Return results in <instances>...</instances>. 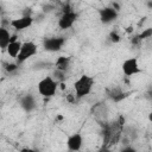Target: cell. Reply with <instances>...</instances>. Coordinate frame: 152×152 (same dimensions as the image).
<instances>
[{
  "instance_id": "8",
  "label": "cell",
  "mask_w": 152,
  "mask_h": 152,
  "mask_svg": "<svg viewBox=\"0 0 152 152\" xmlns=\"http://www.w3.org/2000/svg\"><path fill=\"white\" fill-rule=\"evenodd\" d=\"M65 145H66V148L69 150V152L81 151V148L83 146V135L80 132H75V133L68 135V138L65 140Z\"/></svg>"
},
{
  "instance_id": "10",
  "label": "cell",
  "mask_w": 152,
  "mask_h": 152,
  "mask_svg": "<svg viewBox=\"0 0 152 152\" xmlns=\"http://www.w3.org/2000/svg\"><path fill=\"white\" fill-rule=\"evenodd\" d=\"M19 106H20V108H21L24 112L31 113V112H33V110L37 108L36 97H34L32 94H30V93L24 94V95H21L20 99H19Z\"/></svg>"
},
{
  "instance_id": "4",
  "label": "cell",
  "mask_w": 152,
  "mask_h": 152,
  "mask_svg": "<svg viewBox=\"0 0 152 152\" xmlns=\"http://www.w3.org/2000/svg\"><path fill=\"white\" fill-rule=\"evenodd\" d=\"M77 18H78L77 12H75L70 7H66V8L63 10V12H62V14H61V17L57 21V25L61 30H69L74 26Z\"/></svg>"
},
{
  "instance_id": "1",
  "label": "cell",
  "mask_w": 152,
  "mask_h": 152,
  "mask_svg": "<svg viewBox=\"0 0 152 152\" xmlns=\"http://www.w3.org/2000/svg\"><path fill=\"white\" fill-rule=\"evenodd\" d=\"M94 77L87 75V74H83L81 75L75 82H74V94L76 95L77 99H82L87 95L90 94L93 87H94Z\"/></svg>"
},
{
  "instance_id": "16",
  "label": "cell",
  "mask_w": 152,
  "mask_h": 152,
  "mask_svg": "<svg viewBox=\"0 0 152 152\" xmlns=\"http://www.w3.org/2000/svg\"><path fill=\"white\" fill-rule=\"evenodd\" d=\"M52 78L59 84V83H63L64 81H65V78H66V76H65V72H63V71H59V70H56L55 69V71H53V74H52Z\"/></svg>"
},
{
  "instance_id": "3",
  "label": "cell",
  "mask_w": 152,
  "mask_h": 152,
  "mask_svg": "<svg viewBox=\"0 0 152 152\" xmlns=\"http://www.w3.org/2000/svg\"><path fill=\"white\" fill-rule=\"evenodd\" d=\"M38 52V46L32 40H26V42H23L21 44V49L19 51V55L18 57L15 58V63L17 64H23L25 63L27 59H30L31 57L36 56Z\"/></svg>"
},
{
  "instance_id": "5",
  "label": "cell",
  "mask_w": 152,
  "mask_h": 152,
  "mask_svg": "<svg viewBox=\"0 0 152 152\" xmlns=\"http://www.w3.org/2000/svg\"><path fill=\"white\" fill-rule=\"evenodd\" d=\"M121 70H122V74L127 77H132V76H135L138 74H140L142 70L139 65V62L135 57H128L126 58L122 64H121Z\"/></svg>"
},
{
  "instance_id": "18",
  "label": "cell",
  "mask_w": 152,
  "mask_h": 152,
  "mask_svg": "<svg viewBox=\"0 0 152 152\" xmlns=\"http://www.w3.org/2000/svg\"><path fill=\"white\" fill-rule=\"evenodd\" d=\"M151 34H152V30L151 28H147L146 31H144L140 36H139V39H145V38H148V37H151Z\"/></svg>"
},
{
  "instance_id": "11",
  "label": "cell",
  "mask_w": 152,
  "mask_h": 152,
  "mask_svg": "<svg viewBox=\"0 0 152 152\" xmlns=\"http://www.w3.org/2000/svg\"><path fill=\"white\" fill-rule=\"evenodd\" d=\"M70 63H71L70 57H68V56H59L56 59V62H55V68H56V70L66 72L69 70V68H70Z\"/></svg>"
},
{
  "instance_id": "14",
  "label": "cell",
  "mask_w": 152,
  "mask_h": 152,
  "mask_svg": "<svg viewBox=\"0 0 152 152\" xmlns=\"http://www.w3.org/2000/svg\"><path fill=\"white\" fill-rule=\"evenodd\" d=\"M108 96L114 101V102H119L122 99H125L127 96V93H124L120 88H113L110 90H108Z\"/></svg>"
},
{
  "instance_id": "17",
  "label": "cell",
  "mask_w": 152,
  "mask_h": 152,
  "mask_svg": "<svg viewBox=\"0 0 152 152\" xmlns=\"http://www.w3.org/2000/svg\"><path fill=\"white\" fill-rule=\"evenodd\" d=\"M108 38H109V40L112 42V43H119L120 40H121V36L119 34V32L118 31H110L109 32V34H108Z\"/></svg>"
},
{
  "instance_id": "19",
  "label": "cell",
  "mask_w": 152,
  "mask_h": 152,
  "mask_svg": "<svg viewBox=\"0 0 152 152\" xmlns=\"http://www.w3.org/2000/svg\"><path fill=\"white\" fill-rule=\"evenodd\" d=\"M119 152H138V151H137V148H135V147H133V146H129V145H128V146L122 147Z\"/></svg>"
},
{
  "instance_id": "13",
  "label": "cell",
  "mask_w": 152,
  "mask_h": 152,
  "mask_svg": "<svg viewBox=\"0 0 152 152\" xmlns=\"http://www.w3.org/2000/svg\"><path fill=\"white\" fill-rule=\"evenodd\" d=\"M11 37L12 34L10 33V31L6 27L0 26V49L1 50H6V48L11 43Z\"/></svg>"
},
{
  "instance_id": "9",
  "label": "cell",
  "mask_w": 152,
  "mask_h": 152,
  "mask_svg": "<svg viewBox=\"0 0 152 152\" xmlns=\"http://www.w3.org/2000/svg\"><path fill=\"white\" fill-rule=\"evenodd\" d=\"M33 17H30V15H21V17H18V18H14L10 21V26L12 28H14L15 31H24L28 27L32 26L33 24Z\"/></svg>"
},
{
  "instance_id": "12",
  "label": "cell",
  "mask_w": 152,
  "mask_h": 152,
  "mask_svg": "<svg viewBox=\"0 0 152 152\" xmlns=\"http://www.w3.org/2000/svg\"><path fill=\"white\" fill-rule=\"evenodd\" d=\"M21 44H23V42H20L19 39L18 40H14V42H11L10 44H8V46L6 48V52H7V55L11 57V58H17L18 57V55H19V51H20V49H21Z\"/></svg>"
},
{
  "instance_id": "2",
  "label": "cell",
  "mask_w": 152,
  "mask_h": 152,
  "mask_svg": "<svg viewBox=\"0 0 152 152\" xmlns=\"http://www.w3.org/2000/svg\"><path fill=\"white\" fill-rule=\"evenodd\" d=\"M58 83L52 78V76H45L37 83V91L44 99L53 97L57 93Z\"/></svg>"
},
{
  "instance_id": "15",
  "label": "cell",
  "mask_w": 152,
  "mask_h": 152,
  "mask_svg": "<svg viewBox=\"0 0 152 152\" xmlns=\"http://www.w3.org/2000/svg\"><path fill=\"white\" fill-rule=\"evenodd\" d=\"M4 69L7 74L13 75L19 70V64H17V63H4Z\"/></svg>"
},
{
  "instance_id": "7",
  "label": "cell",
  "mask_w": 152,
  "mask_h": 152,
  "mask_svg": "<svg viewBox=\"0 0 152 152\" xmlns=\"http://www.w3.org/2000/svg\"><path fill=\"white\" fill-rule=\"evenodd\" d=\"M97 13H99L100 21H101L103 25L112 24V23L115 21V20L118 19V17H119V11H116V10L113 8L112 6H106V7L99 8Z\"/></svg>"
},
{
  "instance_id": "20",
  "label": "cell",
  "mask_w": 152,
  "mask_h": 152,
  "mask_svg": "<svg viewBox=\"0 0 152 152\" xmlns=\"http://www.w3.org/2000/svg\"><path fill=\"white\" fill-rule=\"evenodd\" d=\"M20 152H40L39 150H36V148H30V147H24L20 150Z\"/></svg>"
},
{
  "instance_id": "6",
  "label": "cell",
  "mask_w": 152,
  "mask_h": 152,
  "mask_svg": "<svg viewBox=\"0 0 152 152\" xmlns=\"http://www.w3.org/2000/svg\"><path fill=\"white\" fill-rule=\"evenodd\" d=\"M65 44V38L62 36H53L48 37L43 40V48L45 51L49 52H58Z\"/></svg>"
}]
</instances>
